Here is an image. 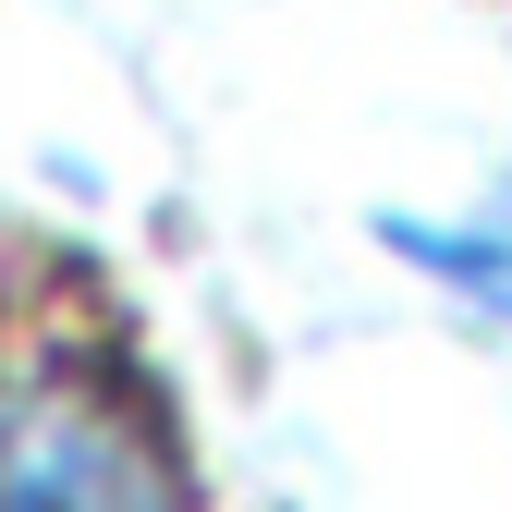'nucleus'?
Here are the masks:
<instances>
[{"label": "nucleus", "mask_w": 512, "mask_h": 512, "mask_svg": "<svg viewBox=\"0 0 512 512\" xmlns=\"http://www.w3.org/2000/svg\"><path fill=\"white\" fill-rule=\"evenodd\" d=\"M0 512H183V500L135 403L86 378H13L0 391Z\"/></svg>", "instance_id": "nucleus-1"}]
</instances>
